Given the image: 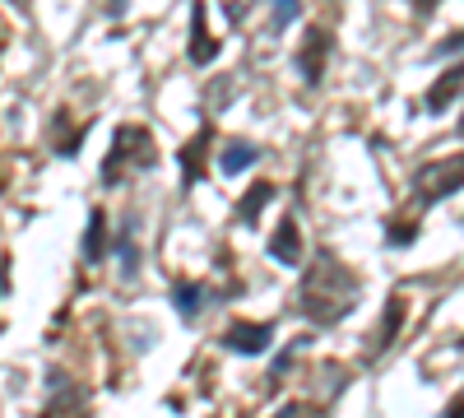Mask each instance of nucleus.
<instances>
[{"instance_id": "f257e3e1", "label": "nucleus", "mask_w": 464, "mask_h": 418, "mask_svg": "<svg viewBox=\"0 0 464 418\" xmlns=\"http://www.w3.org/2000/svg\"><path fill=\"white\" fill-rule=\"evenodd\" d=\"M358 279L343 260H334L330 251H316V260L306 265V275L297 284V312L316 326H334L358 307Z\"/></svg>"}, {"instance_id": "f03ea898", "label": "nucleus", "mask_w": 464, "mask_h": 418, "mask_svg": "<svg viewBox=\"0 0 464 418\" xmlns=\"http://www.w3.org/2000/svg\"><path fill=\"white\" fill-rule=\"evenodd\" d=\"M153 163H159L153 131L149 126H121V131L111 135V149H107V159H102V186H121L135 172H149Z\"/></svg>"}, {"instance_id": "7ed1b4c3", "label": "nucleus", "mask_w": 464, "mask_h": 418, "mask_svg": "<svg viewBox=\"0 0 464 418\" xmlns=\"http://www.w3.org/2000/svg\"><path fill=\"white\" fill-rule=\"evenodd\" d=\"M409 186H413V200H418V205H437V200L455 196L459 186H464V154L422 163V168L409 177Z\"/></svg>"}, {"instance_id": "20e7f679", "label": "nucleus", "mask_w": 464, "mask_h": 418, "mask_svg": "<svg viewBox=\"0 0 464 418\" xmlns=\"http://www.w3.org/2000/svg\"><path fill=\"white\" fill-rule=\"evenodd\" d=\"M330 52H334L330 28H325V24H312V28H306V37H302V47H297V70H302V80H306V84H316V80H321V70H325Z\"/></svg>"}, {"instance_id": "39448f33", "label": "nucleus", "mask_w": 464, "mask_h": 418, "mask_svg": "<svg viewBox=\"0 0 464 418\" xmlns=\"http://www.w3.org/2000/svg\"><path fill=\"white\" fill-rule=\"evenodd\" d=\"M269 339H275V330H269V326H260V321H237V326L223 330V349L246 354V358H260V354L269 349Z\"/></svg>"}, {"instance_id": "423d86ee", "label": "nucleus", "mask_w": 464, "mask_h": 418, "mask_svg": "<svg viewBox=\"0 0 464 418\" xmlns=\"http://www.w3.org/2000/svg\"><path fill=\"white\" fill-rule=\"evenodd\" d=\"M269 256H275L279 265H297V260H302V228H297V219H293V214H284V219H279L275 238H269Z\"/></svg>"}, {"instance_id": "0eeeda50", "label": "nucleus", "mask_w": 464, "mask_h": 418, "mask_svg": "<svg viewBox=\"0 0 464 418\" xmlns=\"http://www.w3.org/2000/svg\"><path fill=\"white\" fill-rule=\"evenodd\" d=\"M214 52H218V43L209 37V28H205V5L196 0V19H190V52H186V61H190V65H209Z\"/></svg>"}, {"instance_id": "6e6552de", "label": "nucleus", "mask_w": 464, "mask_h": 418, "mask_svg": "<svg viewBox=\"0 0 464 418\" xmlns=\"http://www.w3.org/2000/svg\"><path fill=\"white\" fill-rule=\"evenodd\" d=\"M209 144H214V131L205 126L196 140L181 149V186H196V177H200V168H205V154H209Z\"/></svg>"}, {"instance_id": "1a4fd4ad", "label": "nucleus", "mask_w": 464, "mask_h": 418, "mask_svg": "<svg viewBox=\"0 0 464 418\" xmlns=\"http://www.w3.org/2000/svg\"><path fill=\"white\" fill-rule=\"evenodd\" d=\"M256 159H260V149H256L251 140H227V144L218 149V172H223V177H232V172H246Z\"/></svg>"}, {"instance_id": "9d476101", "label": "nucleus", "mask_w": 464, "mask_h": 418, "mask_svg": "<svg viewBox=\"0 0 464 418\" xmlns=\"http://www.w3.org/2000/svg\"><path fill=\"white\" fill-rule=\"evenodd\" d=\"M400 321H404V297L395 293L391 302H385V321H381V335L367 345V354H385V345H391V339L400 335Z\"/></svg>"}, {"instance_id": "9b49d317", "label": "nucleus", "mask_w": 464, "mask_h": 418, "mask_svg": "<svg viewBox=\"0 0 464 418\" xmlns=\"http://www.w3.org/2000/svg\"><path fill=\"white\" fill-rule=\"evenodd\" d=\"M459 84H464V61H459L450 74H441V80L428 89V112H446V102L459 93Z\"/></svg>"}, {"instance_id": "f8f14e48", "label": "nucleus", "mask_w": 464, "mask_h": 418, "mask_svg": "<svg viewBox=\"0 0 464 418\" xmlns=\"http://www.w3.org/2000/svg\"><path fill=\"white\" fill-rule=\"evenodd\" d=\"M172 307H177L186 321H196V316H200V307H205V293H200V284H190V279L172 284Z\"/></svg>"}, {"instance_id": "ddd939ff", "label": "nucleus", "mask_w": 464, "mask_h": 418, "mask_svg": "<svg viewBox=\"0 0 464 418\" xmlns=\"http://www.w3.org/2000/svg\"><path fill=\"white\" fill-rule=\"evenodd\" d=\"M102 228H107V219H102V209H93V214H89V233H84V260H102V256H107Z\"/></svg>"}, {"instance_id": "4468645a", "label": "nucleus", "mask_w": 464, "mask_h": 418, "mask_svg": "<svg viewBox=\"0 0 464 418\" xmlns=\"http://www.w3.org/2000/svg\"><path fill=\"white\" fill-rule=\"evenodd\" d=\"M269 196H275V186H269V181L251 186V191H246V200H242V223H256V214H260V205H265Z\"/></svg>"}, {"instance_id": "2eb2a0df", "label": "nucleus", "mask_w": 464, "mask_h": 418, "mask_svg": "<svg viewBox=\"0 0 464 418\" xmlns=\"http://www.w3.org/2000/svg\"><path fill=\"white\" fill-rule=\"evenodd\" d=\"M116 251H121V270L135 275V260H140V251H135V223H126V238H121V247H116Z\"/></svg>"}, {"instance_id": "dca6fc26", "label": "nucleus", "mask_w": 464, "mask_h": 418, "mask_svg": "<svg viewBox=\"0 0 464 418\" xmlns=\"http://www.w3.org/2000/svg\"><path fill=\"white\" fill-rule=\"evenodd\" d=\"M293 19H297V0H275V19H269V28L284 33Z\"/></svg>"}, {"instance_id": "f3484780", "label": "nucleus", "mask_w": 464, "mask_h": 418, "mask_svg": "<svg viewBox=\"0 0 464 418\" xmlns=\"http://www.w3.org/2000/svg\"><path fill=\"white\" fill-rule=\"evenodd\" d=\"M218 5H223L227 24H242V19L251 15V5H256V0H218Z\"/></svg>"}, {"instance_id": "a211bd4d", "label": "nucleus", "mask_w": 464, "mask_h": 418, "mask_svg": "<svg viewBox=\"0 0 464 418\" xmlns=\"http://www.w3.org/2000/svg\"><path fill=\"white\" fill-rule=\"evenodd\" d=\"M459 52H464V33H450L446 43L437 47V56H459Z\"/></svg>"}, {"instance_id": "6ab92c4d", "label": "nucleus", "mask_w": 464, "mask_h": 418, "mask_svg": "<svg viewBox=\"0 0 464 418\" xmlns=\"http://www.w3.org/2000/svg\"><path fill=\"white\" fill-rule=\"evenodd\" d=\"M441 418H464V391H459V395H455V400H450V409H446V413H441Z\"/></svg>"}, {"instance_id": "aec40b11", "label": "nucleus", "mask_w": 464, "mask_h": 418, "mask_svg": "<svg viewBox=\"0 0 464 418\" xmlns=\"http://www.w3.org/2000/svg\"><path fill=\"white\" fill-rule=\"evenodd\" d=\"M121 5H126V0H116V15H121Z\"/></svg>"}, {"instance_id": "412c9836", "label": "nucleus", "mask_w": 464, "mask_h": 418, "mask_svg": "<svg viewBox=\"0 0 464 418\" xmlns=\"http://www.w3.org/2000/svg\"><path fill=\"white\" fill-rule=\"evenodd\" d=\"M459 135H464V117H459Z\"/></svg>"}, {"instance_id": "4be33fe9", "label": "nucleus", "mask_w": 464, "mask_h": 418, "mask_svg": "<svg viewBox=\"0 0 464 418\" xmlns=\"http://www.w3.org/2000/svg\"><path fill=\"white\" fill-rule=\"evenodd\" d=\"M0 47H5V33H0Z\"/></svg>"}]
</instances>
